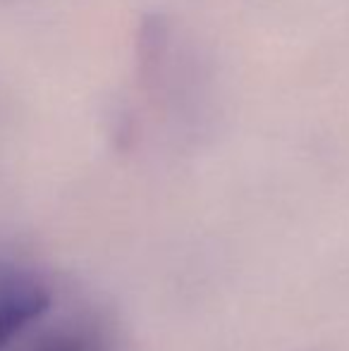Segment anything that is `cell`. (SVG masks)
I'll return each instance as SVG.
<instances>
[{"label": "cell", "instance_id": "cell-1", "mask_svg": "<svg viewBox=\"0 0 349 351\" xmlns=\"http://www.w3.org/2000/svg\"><path fill=\"white\" fill-rule=\"evenodd\" d=\"M53 311V289L43 278L0 263V351Z\"/></svg>", "mask_w": 349, "mask_h": 351}, {"label": "cell", "instance_id": "cell-2", "mask_svg": "<svg viewBox=\"0 0 349 351\" xmlns=\"http://www.w3.org/2000/svg\"><path fill=\"white\" fill-rule=\"evenodd\" d=\"M173 56V29L163 14H146L136 34L139 82L151 96H163L168 86V65Z\"/></svg>", "mask_w": 349, "mask_h": 351}, {"label": "cell", "instance_id": "cell-3", "mask_svg": "<svg viewBox=\"0 0 349 351\" xmlns=\"http://www.w3.org/2000/svg\"><path fill=\"white\" fill-rule=\"evenodd\" d=\"M27 351H112L110 332L91 313H77L48 328Z\"/></svg>", "mask_w": 349, "mask_h": 351}]
</instances>
